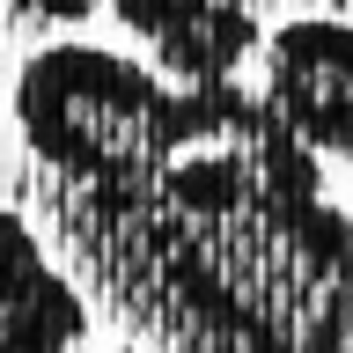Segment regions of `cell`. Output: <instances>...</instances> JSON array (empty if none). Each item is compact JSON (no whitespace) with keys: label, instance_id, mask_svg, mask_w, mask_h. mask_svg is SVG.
Here are the masks:
<instances>
[{"label":"cell","instance_id":"cell-5","mask_svg":"<svg viewBox=\"0 0 353 353\" xmlns=\"http://www.w3.org/2000/svg\"><path fill=\"white\" fill-rule=\"evenodd\" d=\"M81 339H88L81 294H59L52 309H30V316L0 324V353H81Z\"/></svg>","mask_w":353,"mask_h":353},{"label":"cell","instance_id":"cell-3","mask_svg":"<svg viewBox=\"0 0 353 353\" xmlns=\"http://www.w3.org/2000/svg\"><path fill=\"white\" fill-rule=\"evenodd\" d=\"M110 15L148 44V66L176 88H221L265 52L258 0H110Z\"/></svg>","mask_w":353,"mask_h":353},{"label":"cell","instance_id":"cell-6","mask_svg":"<svg viewBox=\"0 0 353 353\" xmlns=\"http://www.w3.org/2000/svg\"><path fill=\"white\" fill-rule=\"evenodd\" d=\"M22 15H44V22H88L96 0H15Z\"/></svg>","mask_w":353,"mask_h":353},{"label":"cell","instance_id":"cell-7","mask_svg":"<svg viewBox=\"0 0 353 353\" xmlns=\"http://www.w3.org/2000/svg\"><path fill=\"white\" fill-rule=\"evenodd\" d=\"M0 125H8V96H0Z\"/></svg>","mask_w":353,"mask_h":353},{"label":"cell","instance_id":"cell-4","mask_svg":"<svg viewBox=\"0 0 353 353\" xmlns=\"http://www.w3.org/2000/svg\"><path fill=\"white\" fill-rule=\"evenodd\" d=\"M59 294H74V287L52 272L44 243L30 236V221L0 199V324L8 316H30V309H52Z\"/></svg>","mask_w":353,"mask_h":353},{"label":"cell","instance_id":"cell-2","mask_svg":"<svg viewBox=\"0 0 353 353\" xmlns=\"http://www.w3.org/2000/svg\"><path fill=\"white\" fill-rule=\"evenodd\" d=\"M265 103L309 154H353V22L294 15L265 30Z\"/></svg>","mask_w":353,"mask_h":353},{"label":"cell","instance_id":"cell-1","mask_svg":"<svg viewBox=\"0 0 353 353\" xmlns=\"http://www.w3.org/2000/svg\"><path fill=\"white\" fill-rule=\"evenodd\" d=\"M176 96L184 88L162 81L148 59L103 44H44L8 88V118L44 170L74 184H125L170 148Z\"/></svg>","mask_w":353,"mask_h":353}]
</instances>
